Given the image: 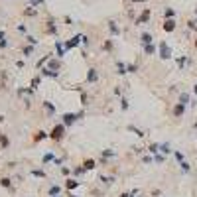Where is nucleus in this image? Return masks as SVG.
Instances as JSON below:
<instances>
[{
  "label": "nucleus",
  "mask_w": 197,
  "mask_h": 197,
  "mask_svg": "<svg viewBox=\"0 0 197 197\" xmlns=\"http://www.w3.org/2000/svg\"><path fill=\"white\" fill-rule=\"evenodd\" d=\"M185 108H187V105H183V103H177L176 106H173V112H171V114H173V118H181L185 114Z\"/></svg>",
  "instance_id": "423d86ee"
},
{
  "label": "nucleus",
  "mask_w": 197,
  "mask_h": 197,
  "mask_svg": "<svg viewBox=\"0 0 197 197\" xmlns=\"http://www.w3.org/2000/svg\"><path fill=\"white\" fill-rule=\"evenodd\" d=\"M39 83H41V75H38V77H34V79H32V83H30V91H36Z\"/></svg>",
  "instance_id": "412c9836"
},
{
  "label": "nucleus",
  "mask_w": 197,
  "mask_h": 197,
  "mask_svg": "<svg viewBox=\"0 0 197 197\" xmlns=\"http://www.w3.org/2000/svg\"><path fill=\"white\" fill-rule=\"evenodd\" d=\"M150 16H152V12H150V8H146L144 12L140 14L136 20H134V26H142V24H146L148 20H150Z\"/></svg>",
  "instance_id": "20e7f679"
},
{
  "label": "nucleus",
  "mask_w": 197,
  "mask_h": 197,
  "mask_svg": "<svg viewBox=\"0 0 197 197\" xmlns=\"http://www.w3.org/2000/svg\"><path fill=\"white\" fill-rule=\"evenodd\" d=\"M138 71V65L136 63H134V65H132V63H128V73H136Z\"/></svg>",
  "instance_id": "58836bf2"
},
{
  "label": "nucleus",
  "mask_w": 197,
  "mask_h": 197,
  "mask_svg": "<svg viewBox=\"0 0 197 197\" xmlns=\"http://www.w3.org/2000/svg\"><path fill=\"white\" fill-rule=\"evenodd\" d=\"M195 16H197V8H195Z\"/></svg>",
  "instance_id": "8fccbe9b"
},
{
  "label": "nucleus",
  "mask_w": 197,
  "mask_h": 197,
  "mask_svg": "<svg viewBox=\"0 0 197 197\" xmlns=\"http://www.w3.org/2000/svg\"><path fill=\"white\" fill-rule=\"evenodd\" d=\"M41 106L46 108L47 116H53V114H55V105H53V103H49V101H44V103H41Z\"/></svg>",
  "instance_id": "1a4fd4ad"
},
{
  "label": "nucleus",
  "mask_w": 197,
  "mask_h": 197,
  "mask_svg": "<svg viewBox=\"0 0 197 197\" xmlns=\"http://www.w3.org/2000/svg\"><path fill=\"white\" fill-rule=\"evenodd\" d=\"M173 16H176V12H173L171 8H166V10H164V18H166V20H171Z\"/></svg>",
  "instance_id": "7c9ffc66"
},
{
  "label": "nucleus",
  "mask_w": 197,
  "mask_h": 197,
  "mask_svg": "<svg viewBox=\"0 0 197 197\" xmlns=\"http://www.w3.org/2000/svg\"><path fill=\"white\" fill-rule=\"evenodd\" d=\"M193 93H195V95H197V85H193Z\"/></svg>",
  "instance_id": "de8ad7c7"
},
{
  "label": "nucleus",
  "mask_w": 197,
  "mask_h": 197,
  "mask_svg": "<svg viewBox=\"0 0 197 197\" xmlns=\"http://www.w3.org/2000/svg\"><path fill=\"white\" fill-rule=\"evenodd\" d=\"M158 53H160L162 59H170L171 57V49H170V46H168L166 41H162V44L158 46Z\"/></svg>",
  "instance_id": "7ed1b4c3"
},
{
  "label": "nucleus",
  "mask_w": 197,
  "mask_h": 197,
  "mask_svg": "<svg viewBox=\"0 0 197 197\" xmlns=\"http://www.w3.org/2000/svg\"><path fill=\"white\" fill-rule=\"evenodd\" d=\"M112 181H114V177H106V176H101V183H105V185H111Z\"/></svg>",
  "instance_id": "72a5a7b5"
},
{
  "label": "nucleus",
  "mask_w": 197,
  "mask_h": 197,
  "mask_svg": "<svg viewBox=\"0 0 197 197\" xmlns=\"http://www.w3.org/2000/svg\"><path fill=\"white\" fill-rule=\"evenodd\" d=\"M32 53H34V46H24L22 47V55H24V57H30Z\"/></svg>",
  "instance_id": "5701e85b"
},
{
  "label": "nucleus",
  "mask_w": 197,
  "mask_h": 197,
  "mask_svg": "<svg viewBox=\"0 0 197 197\" xmlns=\"http://www.w3.org/2000/svg\"><path fill=\"white\" fill-rule=\"evenodd\" d=\"M32 176H36V177H46V171H44V170H36V168H34V170H32Z\"/></svg>",
  "instance_id": "f704fd0d"
},
{
  "label": "nucleus",
  "mask_w": 197,
  "mask_h": 197,
  "mask_svg": "<svg viewBox=\"0 0 197 197\" xmlns=\"http://www.w3.org/2000/svg\"><path fill=\"white\" fill-rule=\"evenodd\" d=\"M179 166H181V171H183L185 176H187V173H191V166L187 164V162H181V164H179Z\"/></svg>",
  "instance_id": "2f4dec72"
},
{
  "label": "nucleus",
  "mask_w": 197,
  "mask_h": 197,
  "mask_svg": "<svg viewBox=\"0 0 197 197\" xmlns=\"http://www.w3.org/2000/svg\"><path fill=\"white\" fill-rule=\"evenodd\" d=\"M140 41H142V46H148V44H154V36L148 32H144L142 36H140Z\"/></svg>",
  "instance_id": "9b49d317"
},
{
  "label": "nucleus",
  "mask_w": 197,
  "mask_h": 197,
  "mask_svg": "<svg viewBox=\"0 0 197 197\" xmlns=\"http://www.w3.org/2000/svg\"><path fill=\"white\" fill-rule=\"evenodd\" d=\"M154 162H156V164H164V162H166L164 154H156V158H154Z\"/></svg>",
  "instance_id": "e433bc0d"
},
{
  "label": "nucleus",
  "mask_w": 197,
  "mask_h": 197,
  "mask_svg": "<svg viewBox=\"0 0 197 197\" xmlns=\"http://www.w3.org/2000/svg\"><path fill=\"white\" fill-rule=\"evenodd\" d=\"M195 49H197V39H195Z\"/></svg>",
  "instance_id": "09e8293b"
},
{
  "label": "nucleus",
  "mask_w": 197,
  "mask_h": 197,
  "mask_svg": "<svg viewBox=\"0 0 197 197\" xmlns=\"http://www.w3.org/2000/svg\"><path fill=\"white\" fill-rule=\"evenodd\" d=\"M108 30H111L112 36H118V34H120V28L116 26V22H114V20H108Z\"/></svg>",
  "instance_id": "2eb2a0df"
},
{
  "label": "nucleus",
  "mask_w": 197,
  "mask_h": 197,
  "mask_svg": "<svg viewBox=\"0 0 197 197\" xmlns=\"http://www.w3.org/2000/svg\"><path fill=\"white\" fill-rule=\"evenodd\" d=\"M177 65H179L181 69H183V67L187 65V57H179V59H177Z\"/></svg>",
  "instance_id": "4c0bfd02"
},
{
  "label": "nucleus",
  "mask_w": 197,
  "mask_h": 197,
  "mask_svg": "<svg viewBox=\"0 0 197 197\" xmlns=\"http://www.w3.org/2000/svg\"><path fill=\"white\" fill-rule=\"evenodd\" d=\"M55 49H57V57H63V55H65V49H67V47L63 46L61 41H57V39H55Z\"/></svg>",
  "instance_id": "a211bd4d"
},
{
  "label": "nucleus",
  "mask_w": 197,
  "mask_h": 197,
  "mask_svg": "<svg viewBox=\"0 0 197 197\" xmlns=\"http://www.w3.org/2000/svg\"><path fill=\"white\" fill-rule=\"evenodd\" d=\"M79 116H83V112H65V114L61 116V122L65 126H71L79 120Z\"/></svg>",
  "instance_id": "f03ea898"
},
{
  "label": "nucleus",
  "mask_w": 197,
  "mask_h": 197,
  "mask_svg": "<svg viewBox=\"0 0 197 197\" xmlns=\"http://www.w3.org/2000/svg\"><path fill=\"white\" fill-rule=\"evenodd\" d=\"M164 32H173L176 30V20L171 18V20H164Z\"/></svg>",
  "instance_id": "9d476101"
},
{
  "label": "nucleus",
  "mask_w": 197,
  "mask_h": 197,
  "mask_svg": "<svg viewBox=\"0 0 197 197\" xmlns=\"http://www.w3.org/2000/svg\"><path fill=\"white\" fill-rule=\"evenodd\" d=\"M171 146H170V142H164V144H160V154H164V156H168V154H171Z\"/></svg>",
  "instance_id": "f3484780"
},
{
  "label": "nucleus",
  "mask_w": 197,
  "mask_h": 197,
  "mask_svg": "<svg viewBox=\"0 0 197 197\" xmlns=\"http://www.w3.org/2000/svg\"><path fill=\"white\" fill-rule=\"evenodd\" d=\"M47 193H49V197H57L59 193H61V187H59V185H51V187H49V191H47Z\"/></svg>",
  "instance_id": "4be33fe9"
},
{
  "label": "nucleus",
  "mask_w": 197,
  "mask_h": 197,
  "mask_svg": "<svg viewBox=\"0 0 197 197\" xmlns=\"http://www.w3.org/2000/svg\"><path fill=\"white\" fill-rule=\"evenodd\" d=\"M120 108H122V111H128V108H130V103H128V98H120Z\"/></svg>",
  "instance_id": "473e14b6"
},
{
  "label": "nucleus",
  "mask_w": 197,
  "mask_h": 197,
  "mask_svg": "<svg viewBox=\"0 0 197 197\" xmlns=\"http://www.w3.org/2000/svg\"><path fill=\"white\" fill-rule=\"evenodd\" d=\"M0 185H2V187H8V189H12V181H10V177H0Z\"/></svg>",
  "instance_id": "a878e982"
},
{
  "label": "nucleus",
  "mask_w": 197,
  "mask_h": 197,
  "mask_svg": "<svg viewBox=\"0 0 197 197\" xmlns=\"http://www.w3.org/2000/svg\"><path fill=\"white\" fill-rule=\"evenodd\" d=\"M53 160H55V156H53V152H47L46 156H44V160H41V162H44V164H49V162H53Z\"/></svg>",
  "instance_id": "c85d7f7f"
},
{
  "label": "nucleus",
  "mask_w": 197,
  "mask_h": 197,
  "mask_svg": "<svg viewBox=\"0 0 197 197\" xmlns=\"http://www.w3.org/2000/svg\"><path fill=\"white\" fill-rule=\"evenodd\" d=\"M116 73L118 75H126L128 73V65H126L124 61H116Z\"/></svg>",
  "instance_id": "f8f14e48"
},
{
  "label": "nucleus",
  "mask_w": 197,
  "mask_h": 197,
  "mask_svg": "<svg viewBox=\"0 0 197 197\" xmlns=\"http://www.w3.org/2000/svg\"><path fill=\"white\" fill-rule=\"evenodd\" d=\"M173 156H176L177 164H181V162H185V156H183V152H179V150H173Z\"/></svg>",
  "instance_id": "cd10ccee"
},
{
  "label": "nucleus",
  "mask_w": 197,
  "mask_h": 197,
  "mask_svg": "<svg viewBox=\"0 0 197 197\" xmlns=\"http://www.w3.org/2000/svg\"><path fill=\"white\" fill-rule=\"evenodd\" d=\"M39 75H41V77H53V79H57V75H59V73H55V71H51V69L44 67V69L39 71Z\"/></svg>",
  "instance_id": "ddd939ff"
},
{
  "label": "nucleus",
  "mask_w": 197,
  "mask_h": 197,
  "mask_svg": "<svg viewBox=\"0 0 197 197\" xmlns=\"http://www.w3.org/2000/svg\"><path fill=\"white\" fill-rule=\"evenodd\" d=\"M75 187H79V181H77V179H71V177H69V179H65V189L73 191Z\"/></svg>",
  "instance_id": "dca6fc26"
},
{
  "label": "nucleus",
  "mask_w": 197,
  "mask_h": 197,
  "mask_svg": "<svg viewBox=\"0 0 197 197\" xmlns=\"http://www.w3.org/2000/svg\"><path fill=\"white\" fill-rule=\"evenodd\" d=\"M112 46H114V44H112V39H105V44L101 46V49H103V51H106V53H111L112 51Z\"/></svg>",
  "instance_id": "aec40b11"
},
{
  "label": "nucleus",
  "mask_w": 197,
  "mask_h": 197,
  "mask_svg": "<svg viewBox=\"0 0 197 197\" xmlns=\"http://www.w3.org/2000/svg\"><path fill=\"white\" fill-rule=\"evenodd\" d=\"M26 16H36V10H32V8H28V10H26Z\"/></svg>",
  "instance_id": "79ce46f5"
},
{
  "label": "nucleus",
  "mask_w": 197,
  "mask_h": 197,
  "mask_svg": "<svg viewBox=\"0 0 197 197\" xmlns=\"http://www.w3.org/2000/svg\"><path fill=\"white\" fill-rule=\"evenodd\" d=\"M148 152H150V154H154V156H156V154H160V144H156V142H154V144H150V146H148Z\"/></svg>",
  "instance_id": "bb28decb"
},
{
  "label": "nucleus",
  "mask_w": 197,
  "mask_h": 197,
  "mask_svg": "<svg viewBox=\"0 0 197 197\" xmlns=\"http://www.w3.org/2000/svg\"><path fill=\"white\" fill-rule=\"evenodd\" d=\"M97 81H98V71L95 69V67H91V69L87 71V83L93 85V83H97Z\"/></svg>",
  "instance_id": "0eeeda50"
},
{
  "label": "nucleus",
  "mask_w": 197,
  "mask_h": 197,
  "mask_svg": "<svg viewBox=\"0 0 197 197\" xmlns=\"http://www.w3.org/2000/svg\"><path fill=\"white\" fill-rule=\"evenodd\" d=\"M28 44H32V46H36V44H38V39H36V38H32V36H28Z\"/></svg>",
  "instance_id": "a19ab883"
},
{
  "label": "nucleus",
  "mask_w": 197,
  "mask_h": 197,
  "mask_svg": "<svg viewBox=\"0 0 197 197\" xmlns=\"http://www.w3.org/2000/svg\"><path fill=\"white\" fill-rule=\"evenodd\" d=\"M83 168H85V171L87 170H95V168H97V162L89 158V160H85V162H83Z\"/></svg>",
  "instance_id": "6ab92c4d"
},
{
  "label": "nucleus",
  "mask_w": 197,
  "mask_h": 197,
  "mask_svg": "<svg viewBox=\"0 0 197 197\" xmlns=\"http://www.w3.org/2000/svg\"><path fill=\"white\" fill-rule=\"evenodd\" d=\"M114 156H116V152L111 150V148H108V150H103V152H101V158H105V160H106V158H114Z\"/></svg>",
  "instance_id": "393cba45"
},
{
  "label": "nucleus",
  "mask_w": 197,
  "mask_h": 197,
  "mask_svg": "<svg viewBox=\"0 0 197 197\" xmlns=\"http://www.w3.org/2000/svg\"><path fill=\"white\" fill-rule=\"evenodd\" d=\"M81 41H83V36H81V34H77V36H73L69 41H65V47H67V49H73V47H77Z\"/></svg>",
  "instance_id": "39448f33"
},
{
  "label": "nucleus",
  "mask_w": 197,
  "mask_h": 197,
  "mask_svg": "<svg viewBox=\"0 0 197 197\" xmlns=\"http://www.w3.org/2000/svg\"><path fill=\"white\" fill-rule=\"evenodd\" d=\"M144 53H146V55H154V53H156V46H154V44L144 46Z\"/></svg>",
  "instance_id": "b1692460"
},
{
  "label": "nucleus",
  "mask_w": 197,
  "mask_h": 197,
  "mask_svg": "<svg viewBox=\"0 0 197 197\" xmlns=\"http://www.w3.org/2000/svg\"><path fill=\"white\" fill-rule=\"evenodd\" d=\"M179 103L187 105V103H189V95H187V93H181V95H179Z\"/></svg>",
  "instance_id": "c9c22d12"
},
{
  "label": "nucleus",
  "mask_w": 197,
  "mask_h": 197,
  "mask_svg": "<svg viewBox=\"0 0 197 197\" xmlns=\"http://www.w3.org/2000/svg\"><path fill=\"white\" fill-rule=\"evenodd\" d=\"M8 148H10V138L8 134L0 132V150H8Z\"/></svg>",
  "instance_id": "6e6552de"
},
{
  "label": "nucleus",
  "mask_w": 197,
  "mask_h": 197,
  "mask_svg": "<svg viewBox=\"0 0 197 197\" xmlns=\"http://www.w3.org/2000/svg\"><path fill=\"white\" fill-rule=\"evenodd\" d=\"M46 138H49V134L44 130H38L36 134H34V142H41V140H46Z\"/></svg>",
  "instance_id": "4468645a"
},
{
  "label": "nucleus",
  "mask_w": 197,
  "mask_h": 197,
  "mask_svg": "<svg viewBox=\"0 0 197 197\" xmlns=\"http://www.w3.org/2000/svg\"><path fill=\"white\" fill-rule=\"evenodd\" d=\"M65 128H67V126L63 124V122L55 124L51 128V132H49V138H51V140H55V142H61V140L65 138Z\"/></svg>",
  "instance_id": "f257e3e1"
},
{
  "label": "nucleus",
  "mask_w": 197,
  "mask_h": 197,
  "mask_svg": "<svg viewBox=\"0 0 197 197\" xmlns=\"http://www.w3.org/2000/svg\"><path fill=\"white\" fill-rule=\"evenodd\" d=\"M130 195H132V193H122L120 197H130Z\"/></svg>",
  "instance_id": "a18cd8bd"
},
{
  "label": "nucleus",
  "mask_w": 197,
  "mask_h": 197,
  "mask_svg": "<svg viewBox=\"0 0 197 197\" xmlns=\"http://www.w3.org/2000/svg\"><path fill=\"white\" fill-rule=\"evenodd\" d=\"M18 32H22V34H26V32H28V28H26V26H18Z\"/></svg>",
  "instance_id": "37998d69"
},
{
  "label": "nucleus",
  "mask_w": 197,
  "mask_h": 197,
  "mask_svg": "<svg viewBox=\"0 0 197 197\" xmlns=\"http://www.w3.org/2000/svg\"><path fill=\"white\" fill-rule=\"evenodd\" d=\"M6 46H8V41H6V39H0V47L4 49V47H6Z\"/></svg>",
  "instance_id": "c03bdc74"
},
{
  "label": "nucleus",
  "mask_w": 197,
  "mask_h": 197,
  "mask_svg": "<svg viewBox=\"0 0 197 197\" xmlns=\"http://www.w3.org/2000/svg\"><path fill=\"white\" fill-rule=\"evenodd\" d=\"M69 197H81V195H75V193H69Z\"/></svg>",
  "instance_id": "49530a36"
},
{
  "label": "nucleus",
  "mask_w": 197,
  "mask_h": 197,
  "mask_svg": "<svg viewBox=\"0 0 197 197\" xmlns=\"http://www.w3.org/2000/svg\"><path fill=\"white\" fill-rule=\"evenodd\" d=\"M128 130L134 132V134H136V136H140V138H144V136H146V132H142L140 128H134V126H128Z\"/></svg>",
  "instance_id": "c756f323"
},
{
  "label": "nucleus",
  "mask_w": 197,
  "mask_h": 197,
  "mask_svg": "<svg viewBox=\"0 0 197 197\" xmlns=\"http://www.w3.org/2000/svg\"><path fill=\"white\" fill-rule=\"evenodd\" d=\"M142 162H144V164H152V162H154V158H152V156H144V158H142Z\"/></svg>",
  "instance_id": "ea45409f"
}]
</instances>
